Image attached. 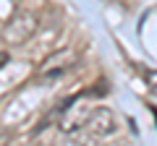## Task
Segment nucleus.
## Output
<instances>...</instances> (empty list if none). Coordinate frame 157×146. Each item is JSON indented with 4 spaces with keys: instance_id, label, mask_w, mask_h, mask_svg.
<instances>
[{
    "instance_id": "obj_1",
    "label": "nucleus",
    "mask_w": 157,
    "mask_h": 146,
    "mask_svg": "<svg viewBox=\"0 0 157 146\" xmlns=\"http://www.w3.org/2000/svg\"><path fill=\"white\" fill-rule=\"evenodd\" d=\"M37 26H39V18L32 11H16L11 16V21L6 24V29H3V39H6V45H13V47L24 45L26 39H32Z\"/></svg>"
},
{
    "instance_id": "obj_2",
    "label": "nucleus",
    "mask_w": 157,
    "mask_h": 146,
    "mask_svg": "<svg viewBox=\"0 0 157 146\" xmlns=\"http://www.w3.org/2000/svg\"><path fill=\"white\" fill-rule=\"evenodd\" d=\"M115 128H118V120L113 115V110H107V107H94L81 123V130L89 138H107V136L115 133Z\"/></svg>"
},
{
    "instance_id": "obj_3",
    "label": "nucleus",
    "mask_w": 157,
    "mask_h": 146,
    "mask_svg": "<svg viewBox=\"0 0 157 146\" xmlns=\"http://www.w3.org/2000/svg\"><path fill=\"white\" fill-rule=\"evenodd\" d=\"M73 60H76V55H73L71 50H60V52H55V55L47 57V63L42 65V71H39V78H42V81H50V78L63 76V73H66L68 68L73 65Z\"/></svg>"
},
{
    "instance_id": "obj_4",
    "label": "nucleus",
    "mask_w": 157,
    "mask_h": 146,
    "mask_svg": "<svg viewBox=\"0 0 157 146\" xmlns=\"http://www.w3.org/2000/svg\"><path fill=\"white\" fill-rule=\"evenodd\" d=\"M6 60H8V55H3V52H0V68L6 65Z\"/></svg>"
}]
</instances>
